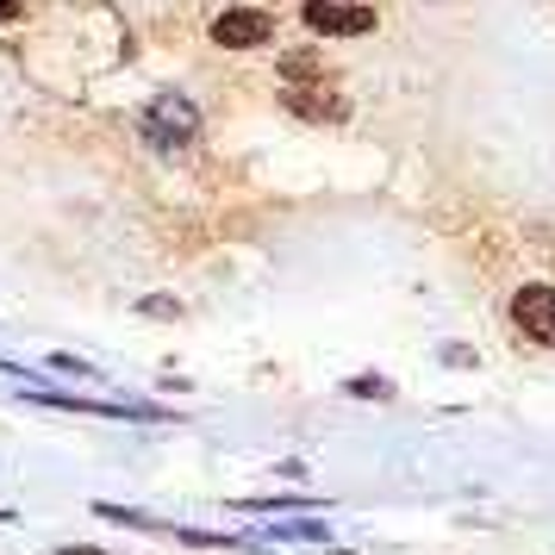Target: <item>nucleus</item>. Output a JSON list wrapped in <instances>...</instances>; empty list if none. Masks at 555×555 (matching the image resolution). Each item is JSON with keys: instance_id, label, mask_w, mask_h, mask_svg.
I'll return each instance as SVG.
<instances>
[{"instance_id": "obj_1", "label": "nucleus", "mask_w": 555, "mask_h": 555, "mask_svg": "<svg viewBox=\"0 0 555 555\" xmlns=\"http://www.w3.org/2000/svg\"><path fill=\"white\" fill-rule=\"evenodd\" d=\"M138 131H144V144H156V151H188L201 138V106L188 101V94H163V101L144 106Z\"/></svg>"}, {"instance_id": "obj_2", "label": "nucleus", "mask_w": 555, "mask_h": 555, "mask_svg": "<svg viewBox=\"0 0 555 555\" xmlns=\"http://www.w3.org/2000/svg\"><path fill=\"white\" fill-rule=\"evenodd\" d=\"M300 20L312 38H369L375 31V7L369 0H306Z\"/></svg>"}, {"instance_id": "obj_3", "label": "nucleus", "mask_w": 555, "mask_h": 555, "mask_svg": "<svg viewBox=\"0 0 555 555\" xmlns=\"http://www.w3.org/2000/svg\"><path fill=\"white\" fill-rule=\"evenodd\" d=\"M212 44L219 51H262V44H275V20L262 7H225L212 20Z\"/></svg>"}, {"instance_id": "obj_4", "label": "nucleus", "mask_w": 555, "mask_h": 555, "mask_svg": "<svg viewBox=\"0 0 555 555\" xmlns=\"http://www.w3.org/2000/svg\"><path fill=\"white\" fill-rule=\"evenodd\" d=\"M512 325H518V337L555 350V287H518L512 294Z\"/></svg>"}, {"instance_id": "obj_5", "label": "nucleus", "mask_w": 555, "mask_h": 555, "mask_svg": "<svg viewBox=\"0 0 555 555\" xmlns=\"http://www.w3.org/2000/svg\"><path fill=\"white\" fill-rule=\"evenodd\" d=\"M281 101H287V113L319 119V126H337V119L350 113V101H344V94H337L325 76H319V81H287V88H281Z\"/></svg>"}, {"instance_id": "obj_6", "label": "nucleus", "mask_w": 555, "mask_h": 555, "mask_svg": "<svg viewBox=\"0 0 555 555\" xmlns=\"http://www.w3.org/2000/svg\"><path fill=\"white\" fill-rule=\"evenodd\" d=\"M325 76V56L319 51H287L281 56V81H319Z\"/></svg>"}, {"instance_id": "obj_7", "label": "nucleus", "mask_w": 555, "mask_h": 555, "mask_svg": "<svg viewBox=\"0 0 555 555\" xmlns=\"http://www.w3.org/2000/svg\"><path fill=\"white\" fill-rule=\"evenodd\" d=\"M344 393H356V400H387L393 387H387V380H380V375H362V380H350Z\"/></svg>"}, {"instance_id": "obj_8", "label": "nucleus", "mask_w": 555, "mask_h": 555, "mask_svg": "<svg viewBox=\"0 0 555 555\" xmlns=\"http://www.w3.org/2000/svg\"><path fill=\"white\" fill-rule=\"evenodd\" d=\"M294 505H312L306 493H281V500H244V512H294Z\"/></svg>"}, {"instance_id": "obj_9", "label": "nucleus", "mask_w": 555, "mask_h": 555, "mask_svg": "<svg viewBox=\"0 0 555 555\" xmlns=\"http://www.w3.org/2000/svg\"><path fill=\"white\" fill-rule=\"evenodd\" d=\"M63 555H113V550H88V543H63Z\"/></svg>"}, {"instance_id": "obj_10", "label": "nucleus", "mask_w": 555, "mask_h": 555, "mask_svg": "<svg viewBox=\"0 0 555 555\" xmlns=\"http://www.w3.org/2000/svg\"><path fill=\"white\" fill-rule=\"evenodd\" d=\"M0 13H13V0H0Z\"/></svg>"}]
</instances>
